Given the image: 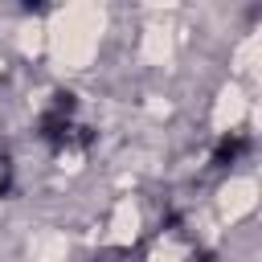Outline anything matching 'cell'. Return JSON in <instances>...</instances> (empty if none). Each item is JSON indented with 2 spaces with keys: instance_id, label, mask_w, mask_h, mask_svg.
<instances>
[{
  "instance_id": "obj_2",
  "label": "cell",
  "mask_w": 262,
  "mask_h": 262,
  "mask_svg": "<svg viewBox=\"0 0 262 262\" xmlns=\"http://www.w3.org/2000/svg\"><path fill=\"white\" fill-rule=\"evenodd\" d=\"M250 147V139L246 135H225L221 143H217V151H213V164L217 168H229V164H237V156Z\"/></svg>"
},
{
  "instance_id": "obj_1",
  "label": "cell",
  "mask_w": 262,
  "mask_h": 262,
  "mask_svg": "<svg viewBox=\"0 0 262 262\" xmlns=\"http://www.w3.org/2000/svg\"><path fill=\"white\" fill-rule=\"evenodd\" d=\"M41 139L57 151V156H74V151H86L90 139H94V127L78 102V94H53V102L45 106L41 115Z\"/></svg>"
},
{
  "instance_id": "obj_3",
  "label": "cell",
  "mask_w": 262,
  "mask_h": 262,
  "mask_svg": "<svg viewBox=\"0 0 262 262\" xmlns=\"http://www.w3.org/2000/svg\"><path fill=\"white\" fill-rule=\"evenodd\" d=\"M12 188V160H8V151H0V196Z\"/></svg>"
}]
</instances>
